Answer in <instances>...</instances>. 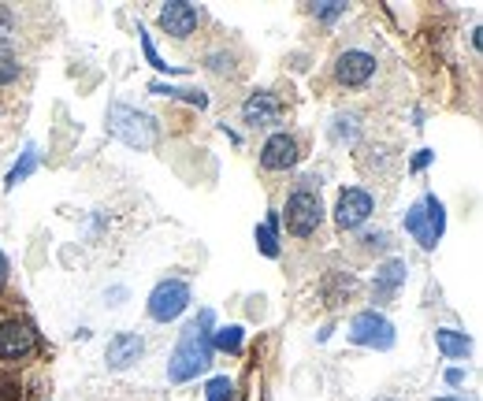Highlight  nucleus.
<instances>
[{
    "mask_svg": "<svg viewBox=\"0 0 483 401\" xmlns=\"http://www.w3.org/2000/svg\"><path fill=\"white\" fill-rule=\"evenodd\" d=\"M212 365V312L205 308L193 324L182 328L179 346L168 357V379L172 383H190Z\"/></svg>",
    "mask_w": 483,
    "mask_h": 401,
    "instance_id": "nucleus-1",
    "label": "nucleus"
},
{
    "mask_svg": "<svg viewBox=\"0 0 483 401\" xmlns=\"http://www.w3.org/2000/svg\"><path fill=\"white\" fill-rule=\"evenodd\" d=\"M108 131H112L119 142H123V145H131V149H153V145L160 142L156 119H153L149 112H138V108L123 104V101H115V104L108 108Z\"/></svg>",
    "mask_w": 483,
    "mask_h": 401,
    "instance_id": "nucleus-2",
    "label": "nucleus"
},
{
    "mask_svg": "<svg viewBox=\"0 0 483 401\" xmlns=\"http://www.w3.org/2000/svg\"><path fill=\"white\" fill-rule=\"evenodd\" d=\"M283 216H287V230H291V234L309 238L320 223H324V200H320V193H312L309 186H301V190H294V193L287 197Z\"/></svg>",
    "mask_w": 483,
    "mask_h": 401,
    "instance_id": "nucleus-3",
    "label": "nucleus"
},
{
    "mask_svg": "<svg viewBox=\"0 0 483 401\" xmlns=\"http://www.w3.org/2000/svg\"><path fill=\"white\" fill-rule=\"evenodd\" d=\"M190 305V287L182 279H164V283H156V290L149 294V316L156 324H172L179 319Z\"/></svg>",
    "mask_w": 483,
    "mask_h": 401,
    "instance_id": "nucleus-4",
    "label": "nucleus"
},
{
    "mask_svg": "<svg viewBox=\"0 0 483 401\" xmlns=\"http://www.w3.org/2000/svg\"><path fill=\"white\" fill-rule=\"evenodd\" d=\"M350 342L369 346V349H390L394 346V324L376 308L357 312L353 324H350Z\"/></svg>",
    "mask_w": 483,
    "mask_h": 401,
    "instance_id": "nucleus-5",
    "label": "nucleus"
},
{
    "mask_svg": "<svg viewBox=\"0 0 483 401\" xmlns=\"http://www.w3.org/2000/svg\"><path fill=\"white\" fill-rule=\"evenodd\" d=\"M372 209H376L372 193H369V190H360V186H350V190H342V193H339L335 223H339L342 230H357V227H365V223H369Z\"/></svg>",
    "mask_w": 483,
    "mask_h": 401,
    "instance_id": "nucleus-6",
    "label": "nucleus"
},
{
    "mask_svg": "<svg viewBox=\"0 0 483 401\" xmlns=\"http://www.w3.org/2000/svg\"><path fill=\"white\" fill-rule=\"evenodd\" d=\"M37 349V335L26 319H5L0 324V360H23Z\"/></svg>",
    "mask_w": 483,
    "mask_h": 401,
    "instance_id": "nucleus-7",
    "label": "nucleus"
},
{
    "mask_svg": "<svg viewBox=\"0 0 483 401\" xmlns=\"http://www.w3.org/2000/svg\"><path fill=\"white\" fill-rule=\"evenodd\" d=\"M298 138L294 134H287V131H279V134H271L268 142H264V149H261V168L264 171H287V168H294L298 164Z\"/></svg>",
    "mask_w": 483,
    "mask_h": 401,
    "instance_id": "nucleus-8",
    "label": "nucleus"
},
{
    "mask_svg": "<svg viewBox=\"0 0 483 401\" xmlns=\"http://www.w3.org/2000/svg\"><path fill=\"white\" fill-rule=\"evenodd\" d=\"M372 74H376V56H372V53L346 49V53L335 60V78H339L342 86H365Z\"/></svg>",
    "mask_w": 483,
    "mask_h": 401,
    "instance_id": "nucleus-9",
    "label": "nucleus"
},
{
    "mask_svg": "<svg viewBox=\"0 0 483 401\" xmlns=\"http://www.w3.org/2000/svg\"><path fill=\"white\" fill-rule=\"evenodd\" d=\"M145 353V342H142V335H134V331H119L112 342H108V349H104V365L112 368V372H123V368H131L134 360Z\"/></svg>",
    "mask_w": 483,
    "mask_h": 401,
    "instance_id": "nucleus-10",
    "label": "nucleus"
},
{
    "mask_svg": "<svg viewBox=\"0 0 483 401\" xmlns=\"http://www.w3.org/2000/svg\"><path fill=\"white\" fill-rule=\"evenodd\" d=\"M197 19H201V12L193 5H186V0H172V5L160 8V26H164L172 37H179V42L197 30Z\"/></svg>",
    "mask_w": 483,
    "mask_h": 401,
    "instance_id": "nucleus-11",
    "label": "nucleus"
},
{
    "mask_svg": "<svg viewBox=\"0 0 483 401\" xmlns=\"http://www.w3.org/2000/svg\"><path fill=\"white\" fill-rule=\"evenodd\" d=\"M279 112H283V104H279V97L268 93V90L250 93L246 104H242V119H246V123H253V127H271V123H279Z\"/></svg>",
    "mask_w": 483,
    "mask_h": 401,
    "instance_id": "nucleus-12",
    "label": "nucleus"
},
{
    "mask_svg": "<svg viewBox=\"0 0 483 401\" xmlns=\"http://www.w3.org/2000/svg\"><path fill=\"white\" fill-rule=\"evenodd\" d=\"M406 275H409V264L406 260H387L380 271H376V283H372V294H376V301L380 305H387L394 294H398V287L406 283Z\"/></svg>",
    "mask_w": 483,
    "mask_h": 401,
    "instance_id": "nucleus-13",
    "label": "nucleus"
},
{
    "mask_svg": "<svg viewBox=\"0 0 483 401\" xmlns=\"http://www.w3.org/2000/svg\"><path fill=\"white\" fill-rule=\"evenodd\" d=\"M435 346H439V353H442V357H450V360H465V357H468V349H472L468 335L450 331V328H439V331H435Z\"/></svg>",
    "mask_w": 483,
    "mask_h": 401,
    "instance_id": "nucleus-14",
    "label": "nucleus"
},
{
    "mask_svg": "<svg viewBox=\"0 0 483 401\" xmlns=\"http://www.w3.org/2000/svg\"><path fill=\"white\" fill-rule=\"evenodd\" d=\"M420 205H424V227H428V238L431 242H439L442 230H447V212H442V200L435 193L420 197Z\"/></svg>",
    "mask_w": 483,
    "mask_h": 401,
    "instance_id": "nucleus-15",
    "label": "nucleus"
},
{
    "mask_svg": "<svg viewBox=\"0 0 483 401\" xmlns=\"http://www.w3.org/2000/svg\"><path fill=\"white\" fill-rule=\"evenodd\" d=\"M23 64H19V53L12 49V42H0V86H12L19 78Z\"/></svg>",
    "mask_w": 483,
    "mask_h": 401,
    "instance_id": "nucleus-16",
    "label": "nucleus"
},
{
    "mask_svg": "<svg viewBox=\"0 0 483 401\" xmlns=\"http://www.w3.org/2000/svg\"><path fill=\"white\" fill-rule=\"evenodd\" d=\"M406 230L417 238L424 249H435V242L428 238V227H424V205H420V200H417V205H409V212H406Z\"/></svg>",
    "mask_w": 483,
    "mask_h": 401,
    "instance_id": "nucleus-17",
    "label": "nucleus"
},
{
    "mask_svg": "<svg viewBox=\"0 0 483 401\" xmlns=\"http://www.w3.org/2000/svg\"><path fill=\"white\" fill-rule=\"evenodd\" d=\"M212 349H227V353H242V328H220L212 335Z\"/></svg>",
    "mask_w": 483,
    "mask_h": 401,
    "instance_id": "nucleus-18",
    "label": "nucleus"
},
{
    "mask_svg": "<svg viewBox=\"0 0 483 401\" xmlns=\"http://www.w3.org/2000/svg\"><path fill=\"white\" fill-rule=\"evenodd\" d=\"M138 42H142V53H145V60L156 67V71H168V74H182L179 67H168L164 60H160V53H156V45H153V37L145 34V26H138Z\"/></svg>",
    "mask_w": 483,
    "mask_h": 401,
    "instance_id": "nucleus-19",
    "label": "nucleus"
},
{
    "mask_svg": "<svg viewBox=\"0 0 483 401\" xmlns=\"http://www.w3.org/2000/svg\"><path fill=\"white\" fill-rule=\"evenodd\" d=\"M34 168H37V149L30 145V149L23 152V160H19V164L12 168V175H8V190H12V186H19V182H23V179H26Z\"/></svg>",
    "mask_w": 483,
    "mask_h": 401,
    "instance_id": "nucleus-20",
    "label": "nucleus"
},
{
    "mask_svg": "<svg viewBox=\"0 0 483 401\" xmlns=\"http://www.w3.org/2000/svg\"><path fill=\"white\" fill-rule=\"evenodd\" d=\"M253 234H257V246H261V253L275 260V257H279V230H271V227H264V223H261Z\"/></svg>",
    "mask_w": 483,
    "mask_h": 401,
    "instance_id": "nucleus-21",
    "label": "nucleus"
},
{
    "mask_svg": "<svg viewBox=\"0 0 483 401\" xmlns=\"http://www.w3.org/2000/svg\"><path fill=\"white\" fill-rule=\"evenodd\" d=\"M342 12H346V5H342V0H324V5H312V15H316V19H324V23L339 19Z\"/></svg>",
    "mask_w": 483,
    "mask_h": 401,
    "instance_id": "nucleus-22",
    "label": "nucleus"
},
{
    "mask_svg": "<svg viewBox=\"0 0 483 401\" xmlns=\"http://www.w3.org/2000/svg\"><path fill=\"white\" fill-rule=\"evenodd\" d=\"M231 394H234V383L227 376H216L209 383V401H231Z\"/></svg>",
    "mask_w": 483,
    "mask_h": 401,
    "instance_id": "nucleus-23",
    "label": "nucleus"
},
{
    "mask_svg": "<svg viewBox=\"0 0 483 401\" xmlns=\"http://www.w3.org/2000/svg\"><path fill=\"white\" fill-rule=\"evenodd\" d=\"M360 242H365V249H369V253H383V249H387V234H383V230H376V234H365Z\"/></svg>",
    "mask_w": 483,
    "mask_h": 401,
    "instance_id": "nucleus-24",
    "label": "nucleus"
},
{
    "mask_svg": "<svg viewBox=\"0 0 483 401\" xmlns=\"http://www.w3.org/2000/svg\"><path fill=\"white\" fill-rule=\"evenodd\" d=\"M12 26H15V15L0 5V42H5V34H12Z\"/></svg>",
    "mask_w": 483,
    "mask_h": 401,
    "instance_id": "nucleus-25",
    "label": "nucleus"
},
{
    "mask_svg": "<svg viewBox=\"0 0 483 401\" xmlns=\"http://www.w3.org/2000/svg\"><path fill=\"white\" fill-rule=\"evenodd\" d=\"M431 160H435V152H431V149H420V152L413 156V171H424V168L431 164Z\"/></svg>",
    "mask_w": 483,
    "mask_h": 401,
    "instance_id": "nucleus-26",
    "label": "nucleus"
},
{
    "mask_svg": "<svg viewBox=\"0 0 483 401\" xmlns=\"http://www.w3.org/2000/svg\"><path fill=\"white\" fill-rule=\"evenodd\" d=\"M209 67L223 74V71H231V56H223V53H212V56H209Z\"/></svg>",
    "mask_w": 483,
    "mask_h": 401,
    "instance_id": "nucleus-27",
    "label": "nucleus"
},
{
    "mask_svg": "<svg viewBox=\"0 0 483 401\" xmlns=\"http://www.w3.org/2000/svg\"><path fill=\"white\" fill-rule=\"evenodd\" d=\"M447 383H450V386L465 383V372H461V368H450V372H447Z\"/></svg>",
    "mask_w": 483,
    "mask_h": 401,
    "instance_id": "nucleus-28",
    "label": "nucleus"
},
{
    "mask_svg": "<svg viewBox=\"0 0 483 401\" xmlns=\"http://www.w3.org/2000/svg\"><path fill=\"white\" fill-rule=\"evenodd\" d=\"M5 283H8V257L0 253V287H5Z\"/></svg>",
    "mask_w": 483,
    "mask_h": 401,
    "instance_id": "nucleus-29",
    "label": "nucleus"
},
{
    "mask_svg": "<svg viewBox=\"0 0 483 401\" xmlns=\"http://www.w3.org/2000/svg\"><path fill=\"white\" fill-rule=\"evenodd\" d=\"M435 401H458V397H435Z\"/></svg>",
    "mask_w": 483,
    "mask_h": 401,
    "instance_id": "nucleus-30",
    "label": "nucleus"
},
{
    "mask_svg": "<svg viewBox=\"0 0 483 401\" xmlns=\"http://www.w3.org/2000/svg\"><path fill=\"white\" fill-rule=\"evenodd\" d=\"M376 401H394V397H376Z\"/></svg>",
    "mask_w": 483,
    "mask_h": 401,
    "instance_id": "nucleus-31",
    "label": "nucleus"
}]
</instances>
